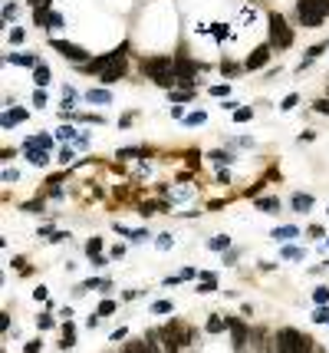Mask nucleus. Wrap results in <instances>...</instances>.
<instances>
[{"label": "nucleus", "instance_id": "1", "mask_svg": "<svg viewBox=\"0 0 329 353\" xmlns=\"http://www.w3.org/2000/svg\"><path fill=\"white\" fill-rule=\"evenodd\" d=\"M142 73L148 79H155L158 86H164V89H171L178 83V76H175V60L171 56H152V60H145L142 63Z\"/></svg>", "mask_w": 329, "mask_h": 353}, {"label": "nucleus", "instance_id": "2", "mask_svg": "<svg viewBox=\"0 0 329 353\" xmlns=\"http://www.w3.org/2000/svg\"><path fill=\"white\" fill-rule=\"evenodd\" d=\"M158 337H162V350L164 353H181V347H188L191 343V337H194V330L188 327V323H164L162 330H158Z\"/></svg>", "mask_w": 329, "mask_h": 353}, {"label": "nucleus", "instance_id": "3", "mask_svg": "<svg viewBox=\"0 0 329 353\" xmlns=\"http://www.w3.org/2000/svg\"><path fill=\"white\" fill-rule=\"evenodd\" d=\"M309 350H313V343L300 330H293V327L276 330V353H309Z\"/></svg>", "mask_w": 329, "mask_h": 353}, {"label": "nucleus", "instance_id": "4", "mask_svg": "<svg viewBox=\"0 0 329 353\" xmlns=\"http://www.w3.org/2000/svg\"><path fill=\"white\" fill-rule=\"evenodd\" d=\"M102 60H106V63H102V73H99L102 83H115V79L125 76V69H129V63H125V46L112 50V53L102 56Z\"/></svg>", "mask_w": 329, "mask_h": 353}, {"label": "nucleus", "instance_id": "5", "mask_svg": "<svg viewBox=\"0 0 329 353\" xmlns=\"http://www.w3.org/2000/svg\"><path fill=\"white\" fill-rule=\"evenodd\" d=\"M293 43V33H290V27L280 13H270V46L276 50H286V46Z\"/></svg>", "mask_w": 329, "mask_h": 353}, {"label": "nucleus", "instance_id": "6", "mask_svg": "<svg viewBox=\"0 0 329 353\" xmlns=\"http://www.w3.org/2000/svg\"><path fill=\"white\" fill-rule=\"evenodd\" d=\"M296 17H300L303 27H319L326 20V13H323V7L316 0H296Z\"/></svg>", "mask_w": 329, "mask_h": 353}, {"label": "nucleus", "instance_id": "7", "mask_svg": "<svg viewBox=\"0 0 329 353\" xmlns=\"http://www.w3.org/2000/svg\"><path fill=\"white\" fill-rule=\"evenodd\" d=\"M53 50H56V53H63L66 60H73L76 66L89 63V53L82 50V46H76V43H66V40H53Z\"/></svg>", "mask_w": 329, "mask_h": 353}, {"label": "nucleus", "instance_id": "8", "mask_svg": "<svg viewBox=\"0 0 329 353\" xmlns=\"http://www.w3.org/2000/svg\"><path fill=\"white\" fill-rule=\"evenodd\" d=\"M194 73H197V63H191L185 53H178L175 56V76H178V83H185V86H191V79H194Z\"/></svg>", "mask_w": 329, "mask_h": 353}, {"label": "nucleus", "instance_id": "9", "mask_svg": "<svg viewBox=\"0 0 329 353\" xmlns=\"http://www.w3.org/2000/svg\"><path fill=\"white\" fill-rule=\"evenodd\" d=\"M224 323H227L230 337H234V350H244V343H247V337H250V327H244L237 317H227Z\"/></svg>", "mask_w": 329, "mask_h": 353}, {"label": "nucleus", "instance_id": "10", "mask_svg": "<svg viewBox=\"0 0 329 353\" xmlns=\"http://www.w3.org/2000/svg\"><path fill=\"white\" fill-rule=\"evenodd\" d=\"M270 50H274L270 43H267V46H257V50H253L250 56H247V63H244V69H250V73L263 69V66H267V60H270Z\"/></svg>", "mask_w": 329, "mask_h": 353}, {"label": "nucleus", "instance_id": "11", "mask_svg": "<svg viewBox=\"0 0 329 353\" xmlns=\"http://www.w3.org/2000/svg\"><path fill=\"white\" fill-rule=\"evenodd\" d=\"M27 119V109H20V106H13V109L3 112V129H10V126H17V122Z\"/></svg>", "mask_w": 329, "mask_h": 353}, {"label": "nucleus", "instance_id": "12", "mask_svg": "<svg viewBox=\"0 0 329 353\" xmlns=\"http://www.w3.org/2000/svg\"><path fill=\"white\" fill-rule=\"evenodd\" d=\"M86 99H89V102H99V106H106V102L112 99V93H109V89H89Z\"/></svg>", "mask_w": 329, "mask_h": 353}, {"label": "nucleus", "instance_id": "13", "mask_svg": "<svg viewBox=\"0 0 329 353\" xmlns=\"http://www.w3.org/2000/svg\"><path fill=\"white\" fill-rule=\"evenodd\" d=\"M168 96H171V102H188V99H194V89H191V86H185V89H171Z\"/></svg>", "mask_w": 329, "mask_h": 353}, {"label": "nucleus", "instance_id": "14", "mask_svg": "<svg viewBox=\"0 0 329 353\" xmlns=\"http://www.w3.org/2000/svg\"><path fill=\"white\" fill-rule=\"evenodd\" d=\"M7 63H13V66H33L36 60L27 56V53H10V56H7Z\"/></svg>", "mask_w": 329, "mask_h": 353}, {"label": "nucleus", "instance_id": "15", "mask_svg": "<svg viewBox=\"0 0 329 353\" xmlns=\"http://www.w3.org/2000/svg\"><path fill=\"white\" fill-rule=\"evenodd\" d=\"M33 79H36V86H46V83H50V69H46L43 63H36V66H33Z\"/></svg>", "mask_w": 329, "mask_h": 353}, {"label": "nucleus", "instance_id": "16", "mask_svg": "<svg viewBox=\"0 0 329 353\" xmlns=\"http://www.w3.org/2000/svg\"><path fill=\"white\" fill-rule=\"evenodd\" d=\"M125 353H152V347L145 340H129L125 343Z\"/></svg>", "mask_w": 329, "mask_h": 353}, {"label": "nucleus", "instance_id": "17", "mask_svg": "<svg viewBox=\"0 0 329 353\" xmlns=\"http://www.w3.org/2000/svg\"><path fill=\"white\" fill-rule=\"evenodd\" d=\"M204 119H208V112L194 109V112H188V116H185V126H204Z\"/></svg>", "mask_w": 329, "mask_h": 353}, {"label": "nucleus", "instance_id": "18", "mask_svg": "<svg viewBox=\"0 0 329 353\" xmlns=\"http://www.w3.org/2000/svg\"><path fill=\"white\" fill-rule=\"evenodd\" d=\"M293 208H296V211H309V208H313V195H296V198H293Z\"/></svg>", "mask_w": 329, "mask_h": 353}, {"label": "nucleus", "instance_id": "19", "mask_svg": "<svg viewBox=\"0 0 329 353\" xmlns=\"http://www.w3.org/2000/svg\"><path fill=\"white\" fill-rule=\"evenodd\" d=\"M257 208L260 211H280V201L276 198H257Z\"/></svg>", "mask_w": 329, "mask_h": 353}, {"label": "nucleus", "instance_id": "20", "mask_svg": "<svg viewBox=\"0 0 329 353\" xmlns=\"http://www.w3.org/2000/svg\"><path fill=\"white\" fill-rule=\"evenodd\" d=\"M27 155H30V162H33V165H40V168H43L46 162H50V159H46V152H43V149H40V152H36V149H30V152H27Z\"/></svg>", "mask_w": 329, "mask_h": 353}, {"label": "nucleus", "instance_id": "21", "mask_svg": "<svg viewBox=\"0 0 329 353\" xmlns=\"http://www.w3.org/2000/svg\"><path fill=\"white\" fill-rule=\"evenodd\" d=\"M280 254H283L286 261H296V257H303V248H296V244H286Z\"/></svg>", "mask_w": 329, "mask_h": 353}, {"label": "nucleus", "instance_id": "22", "mask_svg": "<svg viewBox=\"0 0 329 353\" xmlns=\"http://www.w3.org/2000/svg\"><path fill=\"white\" fill-rule=\"evenodd\" d=\"M313 300H316L319 307H326L329 304V287H316V290H313Z\"/></svg>", "mask_w": 329, "mask_h": 353}, {"label": "nucleus", "instance_id": "23", "mask_svg": "<svg viewBox=\"0 0 329 353\" xmlns=\"http://www.w3.org/2000/svg\"><path fill=\"white\" fill-rule=\"evenodd\" d=\"M224 248H230L227 234H220V238H211V251H224Z\"/></svg>", "mask_w": 329, "mask_h": 353}, {"label": "nucleus", "instance_id": "24", "mask_svg": "<svg viewBox=\"0 0 329 353\" xmlns=\"http://www.w3.org/2000/svg\"><path fill=\"white\" fill-rule=\"evenodd\" d=\"M220 73H224V76H241L244 66H237V63H224V66H220Z\"/></svg>", "mask_w": 329, "mask_h": 353}, {"label": "nucleus", "instance_id": "25", "mask_svg": "<svg viewBox=\"0 0 329 353\" xmlns=\"http://www.w3.org/2000/svg\"><path fill=\"white\" fill-rule=\"evenodd\" d=\"M152 314H171V300H155Z\"/></svg>", "mask_w": 329, "mask_h": 353}, {"label": "nucleus", "instance_id": "26", "mask_svg": "<svg viewBox=\"0 0 329 353\" xmlns=\"http://www.w3.org/2000/svg\"><path fill=\"white\" fill-rule=\"evenodd\" d=\"M224 327H227V323H224V320H220L218 314H214V317L208 320V330H211V333H220V330H224Z\"/></svg>", "mask_w": 329, "mask_h": 353}, {"label": "nucleus", "instance_id": "27", "mask_svg": "<svg viewBox=\"0 0 329 353\" xmlns=\"http://www.w3.org/2000/svg\"><path fill=\"white\" fill-rule=\"evenodd\" d=\"M109 314H115V300H102L99 304V317H109Z\"/></svg>", "mask_w": 329, "mask_h": 353}, {"label": "nucleus", "instance_id": "28", "mask_svg": "<svg viewBox=\"0 0 329 353\" xmlns=\"http://www.w3.org/2000/svg\"><path fill=\"white\" fill-rule=\"evenodd\" d=\"M293 234H296L293 225H286V228H274V238H293Z\"/></svg>", "mask_w": 329, "mask_h": 353}, {"label": "nucleus", "instance_id": "29", "mask_svg": "<svg viewBox=\"0 0 329 353\" xmlns=\"http://www.w3.org/2000/svg\"><path fill=\"white\" fill-rule=\"evenodd\" d=\"M250 116H253V109H247V106H241V109L234 112V119H237V122H250Z\"/></svg>", "mask_w": 329, "mask_h": 353}, {"label": "nucleus", "instance_id": "30", "mask_svg": "<svg viewBox=\"0 0 329 353\" xmlns=\"http://www.w3.org/2000/svg\"><path fill=\"white\" fill-rule=\"evenodd\" d=\"M313 320H316V323H329V307H316Z\"/></svg>", "mask_w": 329, "mask_h": 353}, {"label": "nucleus", "instance_id": "31", "mask_svg": "<svg viewBox=\"0 0 329 353\" xmlns=\"http://www.w3.org/2000/svg\"><path fill=\"white\" fill-rule=\"evenodd\" d=\"M59 343H63V347H73V343H76V333H73V327H66V330H63V340H59Z\"/></svg>", "mask_w": 329, "mask_h": 353}, {"label": "nucleus", "instance_id": "32", "mask_svg": "<svg viewBox=\"0 0 329 353\" xmlns=\"http://www.w3.org/2000/svg\"><path fill=\"white\" fill-rule=\"evenodd\" d=\"M73 102H76V93L66 86V93H63V109H66V106H73Z\"/></svg>", "mask_w": 329, "mask_h": 353}, {"label": "nucleus", "instance_id": "33", "mask_svg": "<svg viewBox=\"0 0 329 353\" xmlns=\"http://www.w3.org/2000/svg\"><path fill=\"white\" fill-rule=\"evenodd\" d=\"M13 17H17V3H7L3 7V20H13Z\"/></svg>", "mask_w": 329, "mask_h": 353}, {"label": "nucleus", "instance_id": "34", "mask_svg": "<svg viewBox=\"0 0 329 353\" xmlns=\"http://www.w3.org/2000/svg\"><path fill=\"white\" fill-rule=\"evenodd\" d=\"M10 43H23V30H20V27H13V30H10Z\"/></svg>", "mask_w": 329, "mask_h": 353}, {"label": "nucleus", "instance_id": "35", "mask_svg": "<svg viewBox=\"0 0 329 353\" xmlns=\"http://www.w3.org/2000/svg\"><path fill=\"white\" fill-rule=\"evenodd\" d=\"M313 109H316V112H323V116H329V99H319L316 106H313Z\"/></svg>", "mask_w": 329, "mask_h": 353}, {"label": "nucleus", "instance_id": "36", "mask_svg": "<svg viewBox=\"0 0 329 353\" xmlns=\"http://www.w3.org/2000/svg\"><path fill=\"white\" fill-rule=\"evenodd\" d=\"M33 102H36V106H46V93H43V89L33 93Z\"/></svg>", "mask_w": 329, "mask_h": 353}, {"label": "nucleus", "instance_id": "37", "mask_svg": "<svg viewBox=\"0 0 329 353\" xmlns=\"http://www.w3.org/2000/svg\"><path fill=\"white\" fill-rule=\"evenodd\" d=\"M208 93H211V96H227L230 89H227V86H211V89H208Z\"/></svg>", "mask_w": 329, "mask_h": 353}, {"label": "nucleus", "instance_id": "38", "mask_svg": "<svg viewBox=\"0 0 329 353\" xmlns=\"http://www.w3.org/2000/svg\"><path fill=\"white\" fill-rule=\"evenodd\" d=\"M296 102H300V96H296V93H293V96H286V99H283V109H293Z\"/></svg>", "mask_w": 329, "mask_h": 353}, {"label": "nucleus", "instance_id": "39", "mask_svg": "<svg viewBox=\"0 0 329 353\" xmlns=\"http://www.w3.org/2000/svg\"><path fill=\"white\" fill-rule=\"evenodd\" d=\"M158 248H171V234H158Z\"/></svg>", "mask_w": 329, "mask_h": 353}, {"label": "nucleus", "instance_id": "40", "mask_svg": "<svg viewBox=\"0 0 329 353\" xmlns=\"http://www.w3.org/2000/svg\"><path fill=\"white\" fill-rule=\"evenodd\" d=\"M59 162H63V165H66V162H73V149H63V152H59Z\"/></svg>", "mask_w": 329, "mask_h": 353}, {"label": "nucleus", "instance_id": "41", "mask_svg": "<svg viewBox=\"0 0 329 353\" xmlns=\"http://www.w3.org/2000/svg\"><path fill=\"white\" fill-rule=\"evenodd\" d=\"M23 350H27V353H40V340H30L27 347H23Z\"/></svg>", "mask_w": 329, "mask_h": 353}, {"label": "nucleus", "instance_id": "42", "mask_svg": "<svg viewBox=\"0 0 329 353\" xmlns=\"http://www.w3.org/2000/svg\"><path fill=\"white\" fill-rule=\"evenodd\" d=\"M40 208H43V198H40V201H27V211H40Z\"/></svg>", "mask_w": 329, "mask_h": 353}, {"label": "nucleus", "instance_id": "43", "mask_svg": "<svg viewBox=\"0 0 329 353\" xmlns=\"http://www.w3.org/2000/svg\"><path fill=\"white\" fill-rule=\"evenodd\" d=\"M69 135H73V129H69V126H63V129L56 132V139H69Z\"/></svg>", "mask_w": 329, "mask_h": 353}, {"label": "nucleus", "instance_id": "44", "mask_svg": "<svg viewBox=\"0 0 329 353\" xmlns=\"http://www.w3.org/2000/svg\"><path fill=\"white\" fill-rule=\"evenodd\" d=\"M46 3H50V0H30V7H36V10H40V7H46Z\"/></svg>", "mask_w": 329, "mask_h": 353}, {"label": "nucleus", "instance_id": "45", "mask_svg": "<svg viewBox=\"0 0 329 353\" xmlns=\"http://www.w3.org/2000/svg\"><path fill=\"white\" fill-rule=\"evenodd\" d=\"M319 7H323V13H329V0H316Z\"/></svg>", "mask_w": 329, "mask_h": 353}, {"label": "nucleus", "instance_id": "46", "mask_svg": "<svg viewBox=\"0 0 329 353\" xmlns=\"http://www.w3.org/2000/svg\"><path fill=\"white\" fill-rule=\"evenodd\" d=\"M326 248H329V241H326Z\"/></svg>", "mask_w": 329, "mask_h": 353}]
</instances>
